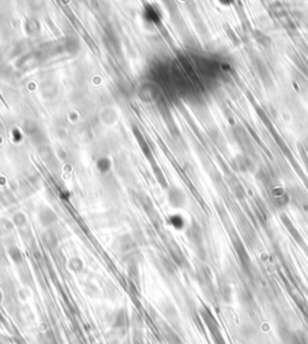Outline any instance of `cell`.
Returning <instances> with one entry per match:
<instances>
[{
	"mask_svg": "<svg viewBox=\"0 0 308 344\" xmlns=\"http://www.w3.org/2000/svg\"><path fill=\"white\" fill-rule=\"evenodd\" d=\"M130 323L131 319L126 309L117 310L112 318V333L116 335L117 338H123L129 331Z\"/></svg>",
	"mask_w": 308,
	"mask_h": 344,
	"instance_id": "1",
	"label": "cell"
},
{
	"mask_svg": "<svg viewBox=\"0 0 308 344\" xmlns=\"http://www.w3.org/2000/svg\"><path fill=\"white\" fill-rule=\"evenodd\" d=\"M0 344H5V343H2V342H1V341H0Z\"/></svg>",
	"mask_w": 308,
	"mask_h": 344,
	"instance_id": "2",
	"label": "cell"
},
{
	"mask_svg": "<svg viewBox=\"0 0 308 344\" xmlns=\"http://www.w3.org/2000/svg\"><path fill=\"white\" fill-rule=\"evenodd\" d=\"M0 300H1V294H0Z\"/></svg>",
	"mask_w": 308,
	"mask_h": 344,
	"instance_id": "3",
	"label": "cell"
}]
</instances>
